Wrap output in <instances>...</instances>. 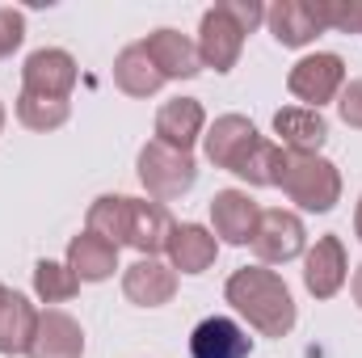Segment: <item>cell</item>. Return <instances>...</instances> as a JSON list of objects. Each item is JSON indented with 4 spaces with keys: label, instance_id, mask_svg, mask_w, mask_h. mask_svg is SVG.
I'll list each match as a JSON object with an SVG mask.
<instances>
[{
    "label": "cell",
    "instance_id": "3",
    "mask_svg": "<svg viewBox=\"0 0 362 358\" xmlns=\"http://www.w3.org/2000/svg\"><path fill=\"white\" fill-rule=\"evenodd\" d=\"M135 178L148 190L152 202H173V198L194 190L198 161H194V152H177V148H169L160 139H148L139 148V156H135Z\"/></svg>",
    "mask_w": 362,
    "mask_h": 358
},
{
    "label": "cell",
    "instance_id": "13",
    "mask_svg": "<svg viewBox=\"0 0 362 358\" xmlns=\"http://www.w3.org/2000/svg\"><path fill=\"white\" fill-rule=\"evenodd\" d=\"M173 215L165 202H152V198H131V211H127V245L139 253V258H156L169 249V236H173Z\"/></svg>",
    "mask_w": 362,
    "mask_h": 358
},
{
    "label": "cell",
    "instance_id": "21",
    "mask_svg": "<svg viewBox=\"0 0 362 358\" xmlns=\"http://www.w3.org/2000/svg\"><path fill=\"white\" fill-rule=\"evenodd\" d=\"M68 270L81 282H105L118 270V245H110L105 236H97V232L85 228V232H76L68 241Z\"/></svg>",
    "mask_w": 362,
    "mask_h": 358
},
{
    "label": "cell",
    "instance_id": "5",
    "mask_svg": "<svg viewBox=\"0 0 362 358\" xmlns=\"http://www.w3.org/2000/svg\"><path fill=\"white\" fill-rule=\"evenodd\" d=\"M253 253L262 266H286L295 258L308 253V228L295 211L286 207H270L262 211V224H257V236H253Z\"/></svg>",
    "mask_w": 362,
    "mask_h": 358
},
{
    "label": "cell",
    "instance_id": "31",
    "mask_svg": "<svg viewBox=\"0 0 362 358\" xmlns=\"http://www.w3.org/2000/svg\"><path fill=\"white\" fill-rule=\"evenodd\" d=\"M350 295H354V304L362 308V266H354V278H350Z\"/></svg>",
    "mask_w": 362,
    "mask_h": 358
},
{
    "label": "cell",
    "instance_id": "6",
    "mask_svg": "<svg viewBox=\"0 0 362 358\" xmlns=\"http://www.w3.org/2000/svg\"><path fill=\"white\" fill-rule=\"evenodd\" d=\"M194 47H198V64H202V68H211V72H232V68L240 64V51H245V30H240L219 4H211V8L202 13V21H198Z\"/></svg>",
    "mask_w": 362,
    "mask_h": 358
},
{
    "label": "cell",
    "instance_id": "29",
    "mask_svg": "<svg viewBox=\"0 0 362 358\" xmlns=\"http://www.w3.org/2000/svg\"><path fill=\"white\" fill-rule=\"evenodd\" d=\"M219 8H223L240 30H245V38H249L253 30H262V25H266V4H262V0H219Z\"/></svg>",
    "mask_w": 362,
    "mask_h": 358
},
{
    "label": "cell",
    "instance_id": "15",
    "mask_svg": "<svg viewBox=\"0 0 362 358\" xmlns=\"http://www.w3.org/2000/svg\"><path fill=\"white\" fill-rule=\"evenodd\" d=\"M25 358H85V329L76 316H68L64 308H47L38 312V329L30 342Z\"/></svg>",
    "mask_w": 362,
    "mask_h": 358
},
{
    "label": "cell",
    "instance_id": "23",
    "mask_svg": "<svg viewBox=\"0 0 362 358\" xmlns=\"http://www.w3.org/2000/svg\"><path fill=\"white\" fill-rule=\"evenodd\" d=\"M127 211H131V194H97L89 202L85 228L122 249L127 245Z\"/></svg>",
    "mask_w": 362,
    "mask_h": 358
},
{
    "label": "cell",
    "instance_id": "11",
    "mask_svg": "<svg viewBox=\"0 0 362 358\" xmlns=\"http://www.w3.org/2000/svg\"><path fill=\"white\" fill-rule=\"evenodd\" d=\"M122 295L135 308H165L177 295V270L160 258H139L122 270Z\"/></svg>",
    "mask_w": 362,
    "mask_h": 358
},
{
    "label": "cell",
    "instance_id": "9",
    "mask_svg": "<svg viewBox=\"0 0 362 358\" xmlns=\"http://www.w3.org/2000/svg\"><path fill=\"white\" fill-rule=\"evenodd\" d=\"M257 139H262V131L253 127V118H245V114H219L206 127V135H202V152H206V161L215 169L236 173V165L249 156V148Z\"/></svg>",
    "mask_w": 362,
    "mask_h": 358
},
{
    "label": "cell",
    "instance_id": "18",
    "mask_svg": "<svg viewBox=\"0 0 362 358\" xmlns=\"http://www.w3.org/2000/svg\"><path fill=\"white\" fill-rule=\"evenodd\" d=\"M34 329H38V308L21 291L0 282V354H8V358L30 354Z\"/></svg>",
    "mask_w": 362,
    "mask_h": 358
},
{
    "label": "cell",
    "instance_id": "28",
    "mask_svg": "<svg viewBox=\"0 0 362 358\" xmlns=\"http://www.w3.org/2000/svg\"><path fill=\"white\" fill-rule=\"evenodd\" d=\"M21 42H25V13L13 4H0V59H13Z\"/></svg>",
    "mask_w": 362,
    "mask_h": 358
},
{
    "label": "cell",
    "instance_id": "30",
    "mask_svg": "<svg viewBox=\"0 0 362 358\" xmlns=\"http://www.w3.org/2000/svg\"><path fill=\"white\" fill-rule=\"evenodd\" d=\"M337 114H341L346 127L362 131V81H350V85L341 89V97H337Z\"/></svg>",
    "mask_w": 362,
    "mask_h": 358
},
{
    "label": "cell",
    "instance_id": "17",
    "mask_svg": "<svg viewBox=\"0 0 362 358\" xmlns=\"http://www.w3.org/2000/svg\"><path fill=\"white\" fill-rule=\"evenodd\" d=\"M253 337L232 316H206L189 333V358H249Z\"/></svg>",
    "mask_w": 362,
    "mask_h": 358
},
{
    "label": "cell",
    "instance_id": "22",
    "mask_svg": "<svg viewBox=\"0 0 362 358\" xmlns=\"http://www.w3.org/2000/svg\"><path fill=\"white\" fill-rule=\"evenodd\" d=\"M114 85L127 93V97H156L165 89V76L156 72V64L148 59V51L139 42L122 47L114 55Z\"/></svg>",
    "mask_w": 362,
    "mask_h": 358
},
{
    "label": "cell",
    "instance_id": "19",
    "mask_svg": "<svg viewBox=\"0 0 362 358\" xmlns=\"http://www.w3.org/2000/svg\"><path fill=\"white\" fill-rule=\"evenodd\" d=\"M274 135L282 139V152H320L329 139V118L308 105H282L274 114Z\"/></svg>",
    "mask_w": 362,
    "mask_h": 358
},
{
    "label": "cell",
    "instance_id": "1",
    "mask_svg": "<svg viewBox=\"0 0 362 358\" xmlns=\"http://www.w3.org/2000/svg\"><path fill=\"white\" fill-rule=\"evenodd\" d=\"M223 299L236 308V316L249 321V329H257L262 337H286L299 321L295 295L282 282V274L266 266H240L228 274L223 282Z\"/></svg>",
    "mask_w": 362,
    "mask_h": 358
},
{
    "label": "cell",
    "instance_id": "4",
    "mask_svg": "<svg viewBox=\"0 0 362 358\" xmlns=\"http://www.w3.org/2000/svg\"><path fill=\"white\" fill-rule=\"evenodd\" d=\"M286 89L299 105L308 110H320L329 101H337L346 89V59L333 55V51H316V55H303L295 59V68L286 72Z\"/></svg>",
    "mask_w": 362,
    "mask_h": 358
},
{
    "label": "cell",
    "instance_id": "14",
    "mask_svg": "<svg viewBox=\"0 0 362 358\" xmlns=\"http://www.w3.org/2000/svg\"><path fill=\"white\" fill-rule=\"evenodd\" d=\"M266 25H270L274 42L291 47V51L312 47L325 34V21H320V13H316L312 0H274L270 8H266Z\"/></svg>",
    "mask_w": 362,
    "mask_h": 358
},
{
    "label": "cell",
    "instance_id": "33",
    "mask_svg": "<svg viewBox=\"0 0 362 358\" xmlns=\"http://www.w3.org/2000/svg\"><path fill=\"white\" fill-rule=\"evenodd\" d=\"M4 118H8V114H4V101H0V131H4Z\"/></svg>",
    "mask_w": 362,
    "mask_h": 358
},
{
    "label": "cell",
    "instance_id": "24",
    "mask_svg": "<svg viewBox=\"0 0 362 358\" xmlns=\"http://www.w3.org/2000/svg\"><path fill=\"white\" fill-rule=\"evenodd\" d=\"M278 169H282V144H274V139L262 135L249 148V156L236 165V178L245 185H253V190H270V185H278Z\"/></svg>",
    "mask_w": 362,
    "mask_h": 358
},
{
    "label": "cell",
    "instance_id": "20",
    "mask_svg": "<svg viewBox=\"0 0 362 358\" xmlns=\"http://www.w3.org/2000/svg\"><path fill=\"white\" fill-rule=\"evenodd\" d=\"M165 253H169V266L177 274H206L215 266V258H219V241L202 224H177Z\"/></svg>",
    "mask_w": 362,
    "mask_h": 358
},
{
    "label": "cell",
    "instance_id": "12",
    "mask_svg": "<svg viewBox=\"0 0 362 358\" xmlns=\"http://www.w3.org/2000/svg\"><path fill=\"white\" fill-rule=\"evenodd\" d=\"M139 47L148 51V59L156 64V72H160L165 81H194V76L202 72L194 38H189V34H181V30H173V25L152 30Z\"/></svg>",
    "mask_w": 362,
    "mask_h": 358
},
{
    "label": "cell",
    "instance_id": "16",
    "mask_svg": "<svg viewBox=\"0 0 362 358\" xmlns=\"http://www.w3.org/2000/svg\"><path fill=\"white\" fill-rule=\"evenodd\" d=\"M206 135V110L198 97H173L156 110V139L177 148V152H194V144Z\"/></svg>",
    "mask_w": 362,
    "mask_h": 358
},
{
    "label": "cell",
    "instance_id": "32",
    "mask_svg": "<svg viewBox=\"0 0 362 358\" xmlns=\"http://www.w3.org/2000/svg\"><path fill=\"white\" fill-rule=\"evenodd\" d=\"M354 236L362 241V198H358V207H354Z\"/></svg>",
    "mask_w": 362,
    "mask_h": 358
},
{
    "label": "cell",
    "instance_id": "8",
    "mask_svg": "<svg viewBox=\"0 0 362 358\" xmlns=\"http://www.w3.org/2000/svg\"><path fill=\"white\" fill-rule=\"evenodd\" d=\"M262 224V207L253 202L249 190H219L211 198V232L219 245H253Z\"/></svg>",
    "mask_w": 362,
    "mask_h": 358
},
{
    "label": "cell",
    "instance_id": "25",
    "mask_svg": "<svg viewBox=\"0 0 362 358\" xmlns=\"http://www.w3.org/2000/svg\"><path fill=\"white\" fill-rule=\"evenodd\" d=\"M76 291H81V278L68 270V262H51V258L34 262V295L42 304H68L76 299Z\"/></svg>",
    "mask_w": 362,
    "mask_h": 358
},
{
    "label": "cell",
    "instance_id": "27",
    "mask_svg": "<svg viewBox=\"0 0 362 358\" xmlns=\"http://www.w3.org/2000/svg\"><path fill=\"white\" fill-rule=\"evenodd\" d=\"M325 30H341V34H358V13L362 0H312Z\"/></svg>",
    "mask_w": 362,
    "mask_h": 358
},
{
    "label": "cell",
    "instance_id": "2",
    "mask_svg": "<svg viewBox=\"0 0 362 358\" xmlns=\"http://www.w3.org/2000/svg\"><path fill=\"white\" fill-rule=\"evenodd\" d=\"M278 190L312 215H325L341 202V169L320 152H282Z\"/></svg>",
    "mask_w": 362,
    "mask_h": 358
},
{
    "label": "cell",
    "instance_id": "7",
    "mask_svg": "<svg viewBox=\"0 0 362 358\" xmlns=\"http://www.w3.org/2000/svg\"><path fill=\"white\" fill-rule=\"evenodd\" d=\"M76 76H81V68L64 47H42L21 64V93L68 101L72 89H76Z\"/></svg>",
    "mask_w": 362,
    "mask_h": 358
},
{
    "label": "cell",
    "instance_id": "34",
    "mask_svg": "<svg viewBox=\"0 0 362 358\" xmlns=\"http://www.w3.org/2000/svg\"><path fill=\"white\" fill-rule=\"evenodd\" d=\"M358 34H362V13H358Z\"/></svg>",
    "mask_w": 362,
    "mask_h": 358
},
{
    "label": "cell",
    "instance_id": "26",
    "mask_svg": "<svg viewBox=\"0 0 362 358\" xmlns=\"http://www.w3.org/2000/svg\"><path fill=\"white\" fill-rule=\"evenodd\" d=\"M68 118H72V105H68V101L17 93V122H21V127H30V131H59Z\"/></svg>",
    "mask_w": 362,
    "mask_h": 358
},
{
    "label": "cell",
    "instance_id": "10",
    "mask_svg": "<svg viewBox=\"0 0 362 358\" xmlns=\"http://www.w3.org/2000/svg\"><path fill=\"white\" fill-rule=\"evenodd\" d=\"M350 278V258H346V245L341 236H320L308 253H303V287L312 299H333Z\"/></svg>",
    "mask_w": 362,
    "mask_h": 358
}]
</instances>
